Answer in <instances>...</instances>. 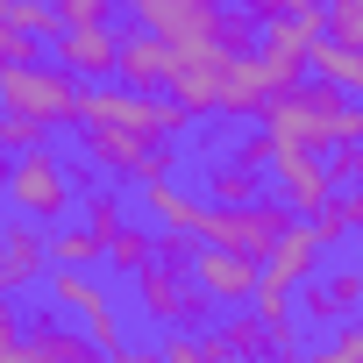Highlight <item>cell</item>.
Masks as SVG:
<instances>
[{"instance_id": "3", "label": "cell", "mask_w": 363, "mask_h": 363, "mask_svg": "<svg viewBox=\"0 0 363 363\" xmlns=\"http://www.w3.org/2000/svg\"><path fill=\"white\" fill-rule=\"evenodd\" d=\"M79 157H93V171H107V178H171L186 150H178L171 135H135V128L79 121Z\"/></svg>"}, {"instance_id": "2", "label": "cell", "mask_w": 363, "mask_h": 363, "mask_svg": "<svg viewBox=\"0 0 363 363\" xmlns=\"http://www.w3.org/2000/svg\"><path fill=\"white\" fill-rule=\"evenodd\" d=\"M0 200H8V214H22V221L57 228V221H72V207H79V178H72V164L43 143V150H22V157L8 164Z\"/></svg>"}, {"instance_id": "37", "label": "cell", "mask_w": 363, "mask_h": 363, "mask_svg": "<svg viewBox=\"0 0 363 363\" xmlns=\"http://www.w3.org/2000/svg\"><path fill=\"white\" fill-rule=\"evenodd\" d=\"M0 363H50V356H43V349H36V342H29V335H15V342H8V349H0Z\"/></svg>"}, {"instance_id": "40", "label": "cell", "mask_w": 363, "mask_h": 363, "mask_svg": "<svg viewBox=\"0 0 363 363\" xmlns=\"http://www.w3.org/2000/svg\"><path fill=\"white\" fill-rule=\"evenodd\" d=\"M257 363H306V356H299V349H264Z\"/></svg>"}, {"instance_id": "26", "label": "cell", "mask_w": 363, "mask_h": 363, "mask_svg": "<svg viewBox=\"0 0 363 363\" xmlns=\"http://www.w3.org/2000/svg\"><path fill=\"white\" fill-rule=\"evenodd\" d=\"M50 128L36 114H15V107H0V157H22V150H43Z\"/></svg>"}, {"instance_id": "12", "label": "cell", "mask_w": 363, "mask_h": 363, "mask_svg": "<svg viewBox=\"0 0 363 363\" xmlns=\"http://www.w3.org/2000/svg\"><path fill=\"white\" fill-rule=\"evenodd\" d=\"M114 50H121V36H114L107 22L57 29V65H65L79 86H100V79H114Z\"/></svg>"}, {"instance_id": "31", "label": "cell", "mask_w": 363, "mask_h": 363, "mask_svg": "<svg viewBox=\"0 0 363 363\" xmlns=\"http://www.w3.org/2000/svg\"><path fill=\"white\" fill-rule=\"evenodd\" d=\"M257 65H264V86H271V93L306 79V50H257Z\"/></svg>"}, {"instance_id": "23", "label": "cell", "mask_w": 363, "mask_h": 363, "mask_svg": "<svg viewBox=\"0 0 363 363\" xmlns=\"http://www.w3.org/2000/svg\"><path fill=\"white\" fill-rule=\"evenodd\" d=\"M43 292H50V306H57V313H86V306L100 299L93 271H72V264H50V271H43Z\"/></svg>"}, {"instance_id": "8", "label": "cell", "mask_w": 363, "mask_h": 363, "mask_svg": "<svg viewBox=\"0 0 363 363\" xmlns=\"http://www.w3.org/2000/svg\"><path fill=\"white\" fill-rule=\"evenodd\" d=\"M135 15L164 50H200V43H214L221 0H135Z\"/></svg>"}, {"instance_id": "44", "label": "cell", "mask_w": 363, "mask_h": 363, "mask_svg": "<svg viewBox=\"0 0 363 363\" xmlns=\"http://www.w3.org/2000/svg\"><path fill=\"white\" fill-rule=\"evenodd\" d=\"M0 214H8V200H0Z\"/></svg>"}, {"instance_id": "43", "label": "cell", "mask_w": 363, "mask_h": 363, "mask_svg": "<svg viewBox=\"0 0 363 363\" xmlns=\"http://www.w3.org/2000/svg\"><path fill=\"white\" fill-rule=\"evenodd\" d=\"M107 8H135V0H107Z\"/></svg>"}, {"instance_id": "41", "label": "cell", "mask_w": 363, "mask_h": 363, "mask_svg": "<svg viewBox=\"0 0 363 363\" xmlns=\"http://www.w3.org/2000/svg\"><path fill=\"white\" fill-rule=\"evenodd\" d=\"M8 164H15V157H0V186H8Z\"/></svg>"}, {"instance_id": "38", "label": "cell", "mask_w": 363, "mask_h": 363, "mask_svg": "<svg viewBox=\"0 0 363 363\" xmlns=\"http://www.w3.org/2000/svg\"><path fill=\"white\" fill-rule=\"evenodd\" d=\"M15 335H22V313H15V299H0V349H8Z\"/></svg>"}, {"instance_id": "34", "label": "cell", "mask_w": 363, "mask_h": 363, "mask_svg": "<svg viewBox=\"0 0 363 363\" xmlns=\"http://www.w3.org/2000/svg\"><path fill=\"white\" fill-rule=\"evenodd\" d=\"M235 164H250V171H271V157H278V143H271V128L257 121V128H242V143L228 150Z\"/></svg>"}, {"instance_id": "11", "label": "cell", "mask_w": 363, "mask_h": 363, "mask_svg": "<svg viewBox=\"0 0 363 363\" xmlns=\"http://www.w3.org/2000/svg\"><path fill=\"white\" fill-rule=\"evenodd\" d=\"M186 271H193V285H200L214 306H250V292H257V257L221 250V242H200Z\"/></svg>"}, {"instance_id": "6", "label": "cell", "mask_w": 363, "mask_h": 363, "mask_svg": "<svg viewBox=\"0 0 363 363\" xmlns=\"http://www.w3.org/2000/svg\"><path fill=\"white\" fill-rule=\"evenodd\" d=\"M135 299L157 328H200L214 313V299L193 285V271H171V264H143L135 271Z\"/></svg>"}, {"instance_id": "17", "label": "cell", "mask_w": 363, "mask_h": 363, "mask_svg": "<svg viewBox=\"0 0 363 363\" xmlns=\"http://www.w3.org/2000/svg\"><path fill=\"white\" fill-rule=\"evenodd\" d=\"M306 72L342 86V93H363V50L356 43H335V36H313L306 43Z\"/></svg>"}, {"instance_id": "24", "label": "cell", "mask_w": 363, "mask_h": 363, "mask_svg": "<svg viewBox=\"0 0 363 363\" xmlns=\"http://www.w3.org/2000/svg\"><path fill=\"white\" fill-rule=\"evenodd\" d=\"M306 363H363V313H349V320L320 328V342L306 349Z\"/></svg>"}, {"instance_id": "29", "label": "cell", "mask_w": 363, "mask_h": 363, "mask_svg": "<svg viewBox=\"0 0 363 363\" xmlns=\"http://www.w3.org/2000/svg\"><path fill=\"white\" fill-rule=\"evenodd\" d=\"M320 36L363 50V0H328V8H320Z\"/></svg>"}, {"instance_id": "25", "label": "cell", "mask_w": 363, "mask_h": 363, "mask_svg": "<svg viewBox=\"0 0 363 363\" xmlns=\"http://www.w3.org/2000/svg\"><path fill=\"white\" fill-rule=\"evenodd\" d=\"M72 214H79V221H86V228L100 235V242H107V235H114V228L128 221V207H121V193H107V186H93V193H86V200H79Z\"/></svg>"}, {"instance_id": "15", "label": "cell", "mask_w": 363, "mask_h": 363, "mask_svg": "<svg viewBox=\"0 0 363 363\" xmlns=\"http://www.w3.org/2000/svg\"><path fill=\"white\" fill-rule=\"evenodd\" d=\"M143 214H150L157 228H186V235H200L207 200H200V193H186L178 178H143Z\"/></svg>"}, {"instance_id": "30", "label": "cell", "mask_w": 363, "mask_h": 363, "mask_svg": "<svg viewBox=\"0 0 363 363\" xmlns=\"http://www.w3.org/2000/svg\"><path fill=\"white\" fill-rule=\"evenodd\" d=\"M79 328L93 335V349H100V356H107V349H121V313H114V299H107V292L79 313Z\"/></svg>"}, {"instance_id": "35", "label": "cell", "mask_w": 363, "mask_h": 363, "mask_svg": "<svg viewBox=\"0 0 363 363\" xmlns=\"http://www.w3.org/2000/svg\"><path fill=\"white\" fill-rule=\"evenodd\" d=\"M36 57H43V43H36V36L0 29V72H8V65H36Z\"/></svg>"}, {"instance_id": "7", "label": "cell", "mask_w": 363, "mask_h": 363, "mask_svg": "<svg viewBox=\"0 0 363 363\" xmlns=\"http://www.w3.org/2000/svg\"><path fill=\"white\" fill-rule=\"evenodd\" d=\"M292 313L299 328H335L349 313H363V264H335V271H313L292 285Z\"/></svg>"}, {"instance_id": "21", "label": "cell", "mask_w": 363, "mask_h": 363, "mask_svg": "<svg viewBox=\"0 0 363 363\" xmlns=\"http://www.w3.org/2000/svg\"><path fill=\"white\" fill-rule=\"evenodd\" d=\"M150 257H157V228H143V221H121V228L107 235V250H100V264H107V271H128V278H135Z\"/></svg>"}, {"instance_id": "39", "label": "cell", "mask_w": 363, "mask_h": 363, "mask_svg": "<svg viewBox=\"0 0 363 363\" xmlns=\"http://www.w3.org/2000/svg\"><path fill=\"white\" fill-rule=\"evenodd\" d=\"M107 363H157V349H128L121 342V349H107Z\"/></svg>"}, {"instance_id": "36", "label": "cell", "mask_w": 363, "mask_h": 363, "mask_svg": "<svg viewBox=\"0 0 363 363\" xmlns=\"http://www.w3.org/2000/svg\"><path fill=\"white\" fill-rule=\"evenodd\" d=\"M50 8H57L65 29H79V22H107V0H50Z\"/></svg>"}, {"instance_id": "1", "label": "cell", "mask_w": 363, "mask_h": 363, "mask_svg": "<svg viewBox=\"0 0 363 363\" xmlns=\"http://www.w3.org/2000/svg\"><path fill=\"white\" fill-rule=\"evenodd\" d=\"M257 121L271 128V143L278 150H335V143H356L363 135V107L342 93V86H328V79H299V86H278L264 107H257Z\"/></svg>"}, {"instance_id": "14", "label": "cell", "mask_w": 363, "mask_h": 363, "mask_svg": "<svg viewBox=\"0 0 363 363\" xmlns=\"http://www.w3.org/2000/svg\"><path fill=\"white\" fill-rule=\"evenodd\" d=\"M271 186H278V200H285L292 214H313V207L328 200V164H320L313 150H278V157H271Z\"/></svg>"}, {"instance_id": "19", "label": "cell", "mask_w": 363, "mask_h": 363, "mask_svg": "<svg viewBox=\"0 0 363 363\" xmlns=\"http://www.w3.org/2000/svg\"><path fill=\"white\" fill-rule=\"evenodd\" d=\"M29 342H36L50 363H93V356H100V349H93V335H86V328H72V320H57V313L29 320Z\"/></svg>"}, {"instance_id": "10", "label": "cell", "mask_w": 363, "mask_h": 363, "mask_svg": "<svg viewBox=\"0 0 363 363\" xmlns=\"http://www.w3.org/2000/svg\"><path fill=\"white\" fill-rule=\"evenodd\" d=\"M50 271V250H43V221H0V299H22L36 292Z\"/></svg>"}, {"instance_id": "32", "label": "cell", "mask_w": 363, "mask_h": 363, "mask_svg": "<svg viewBox=\"0 0 363 363\" xmlns=\"http://www.w3.org/2000/svg\"><path fill=\"white\" fill-rule=\"evenodd\" d=\"M328 186H363V135L328 150Z\"/></svg>"}, {"instance_id": "28", "label": "cell", "mask_w": 363, "mask_h": 363, "mask_svg": "<svg viewBox=\"0 0 363 363\" xmlns=\"http://www.w3.org/2000/svg\"><path fill=\"white\" fill-rule=\"evenodd\" d=\"M214 50L250 57V50H257V15H250V8H221V22H214Z\"/></svg>"}, {"instance_id": "22", "label": "cell", "mask_w": 363, "mask_h": 363, "mask_svg": "<svg viewBox=\"0 0 363 363\" xmlns=\"http://www.w3.org/2000/svg\"><path fill=\"white\" fill-rule=\"evenodd\" d=\"M207 342L221 349V363H257V356H264V320L235 306V313H228V320H221V328H214Z\"/></svg>"}, {"instance_id": "9", "label": "cell", "mask_w": 363, "mask_h": 363, "mask_svg": "<svg viewBox=\"0 0 363 363\" xmlns=\"http://www.w3.org/2000/svg\"><path fill=\"white\" fill-rule=\"evenodd\" d=\"M221 72H228V50H214V43H200V50H171L164 86H171L178 107L200 121V114H221Z\"/></svg>"}, {"instance_id": "45", "label": "cell", "mask_w": 363, "mask_h": 363, "mask_svg": "<svg viewBox=\"0 0 363 363\" xmlns=\"http://www.w3.org/2000/svg\"><path fill=\"white\" fill-rule=\"evenodd\" d=\"M93 363H107V356H93Z\"/></svg>"}, {"instance_id": "13", "label": "cell", "mask_w": 363, "mask_h": 363, "mask_svg": "<svg viewBox=\"0 0 363 363\" xmlns=\"http://www.w3.org/2000/svg\"><path fill=\"white\" fill-rule=\"evenodd\" d=\"M257 271H264L271 285H299V278H313V271H320V235H313L306 221H285V228L271 235V250L257 257Z\"/></svg>"}, {"instance_id": "42", "label": "cell", "mask_w": 363, "mask_h": 363, "mask_svg": "<svg viewBox=\"0 0 363 363\" xmlns=\"http://www.w3.org/2000/svg\"><path fill=\"white\" fill-rule=\"evenodd\" d=\"M292 8H328V0H292Z\"/></svg>"}, {"instance_id": "18", "label": "cell", "mask_w": 363, "mask_h": 363, "mask_svg": "<svg viewBox=\"0 0 363 363\" xmlns=\"http://www.w3.org/2000/svg\"><path fill=\"white\" fill-rule=\"evenodd\" d=\"M200 186H207V207H235V200H257V193H264V171H250V164H235V157H207Z\"/></svg>"}, {"instance_id": "27", "label": "cell", "mask_w": 363, "mask_h": 363, "mask_svg": "<svg viewBox=\"0 0 363 363\" xmlns=\"http://www.w3.org/2000/svg\"><path fill=\"white\" fill-rule=\"evenodd\" d=\"M8 29H22V36H36V43H57V8L50 0H8Z\"/></svg>"}, {"instance_id": "4", "label": "cell", "mask_w": 363, "mask_h": 363, "mask_svg": "<svg viewBox=\"0 0 363 363\" xmlns=\"http://www.w3.org/2000/svg\"><path fill=\"white\" fill-rule=\"evenodd\" d=\"M0 107H15V114H36L43 128H65L79 121V79L65 65H8L0 72Z\"/></svg>"}, {"instance_id": "5", "label": "cell", "mask_w": 363, "mask_h": 363, "mask_svg": "<svg viewBox=\"0 0 363 363\" xmlns=\"http://www.w3.org/2000/svg\"><path fill=\"white\" fill-rule=\"evenodd\" d=\"M292 221V207L278 193H257V200H235V207H207L200 214V242H221V250H242V257H264L271 235Z\"/></svg>"}, {"instance_id": "16", "label": "cell", "mask_w": 363, "mask_h": 363, "mask_svg": "<svg viewBox=\"0 0 363 363\" xmlns=\"http://www.w3.org/2000/svg\"><path fill=\"white\" fill-rule=\"evenodd\" d=\"M164 72H171V50H164L150 29L121 36V50H114V79H121V86H135V93H157V86H164Z\"/></svg>"}, {"instance_id": "33", "label": "cell", "mask_w": 363, "mask_h": 363, "mask_svg": "<svg viewBox=\"0 0 363 363\" xmlns=\"http://www.w3.org/2000/svg\"><path fill=\"white\" fill-rule=\"evenodd\" d=\"M157 363H214V356H207V342H200L193 328H171V335L157 342Z\"/></svg>"}, {"instance_id": "20", "label": "cell", "mask_w": 363, "mask_h": 363, "mask_svg": "<svg viewBox=\"0 0 363 363\" xmlns=\"http://www.w3.org/2000/svg\"><path fill=\"white\" fill-rule=\"evenodd\" d=\"M43 250H50V264H72V271H93L100 264V235L86 228V221H57V228H43Z\"/></svg>"}]
</instances>
